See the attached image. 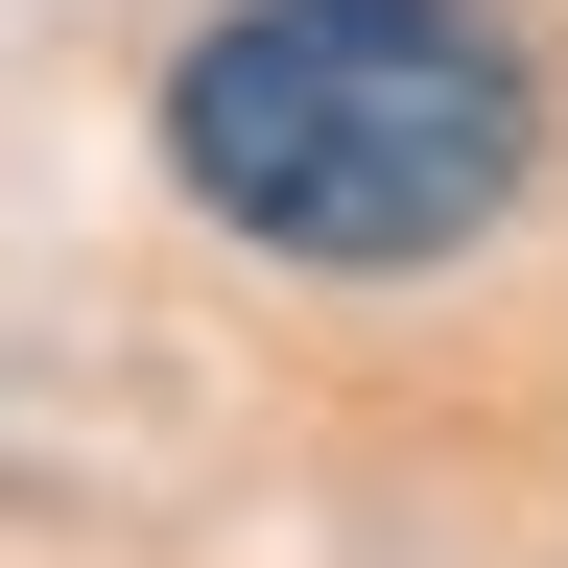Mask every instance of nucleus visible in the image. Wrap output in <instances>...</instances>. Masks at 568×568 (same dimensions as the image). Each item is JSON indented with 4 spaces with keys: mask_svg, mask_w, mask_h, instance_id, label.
<instances>
[{
    "mask_svg": "<svg viewBox=\"0 0 568 568\" xmlns=\"http://www.w3.org/2000/svg\"><path fill=\"white\" fill-rule=\"evenodd\" d=\"M166 190L308 284L474 261L545 190V48L497 0H213L166 48Z\"/></svg>",
    "mask_w": 568,
    "mask_h": 568,
    "instance_id": "obj_1",
    "label": "nucleus"
}]
</instances>
